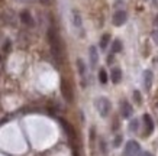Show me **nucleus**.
<instances>
[{
  "label": "nucleus",
  "mask_w": 158,
  "mask_h": 156,
  "mask_svg": "<svg viewBox=\"0 0 158 156\" xmlns=\"http://www.w3.org/2000/svg\"><path fill=\"white\" fill-rule=\"evenodd\" d=\"M48 39H49V43H51V51H52L54 58L57 61H60L61 59V43H60V38H58V35L55 33L54 29L48 30Z\"/></svg>",
  "instance_id": "1"
},
{
  "label": "nucleus",
  "mask_w": 158,
  "mask_h": 156,
  "mask_svg": "<svg viewBox=\"0 0 158 156\" xmlns=\"http://www.w3.org/2000/svg\"><path fill=\"white\" fill-rule=\"evenodd\" d=\"M96 109H97V111L100 113L102 117H106V116L110 113L112 106H110V101L106 98V97H99V98L96 100Z\"/></svg>",
  "instance_id": "2"
},
{
  "label": "nucleus",
  "mask_w": 158,
  "mask_h": 156,
  "mask_svg": "<svg viewBox=\"0 0 158 156\" xmlns=\"http://www.w3.org/2000/svg\"><path fill=\"white\" fill-rule=\"evenodd\" d=\"M141 146H139L138 142L135 140H129L126 143V147H125V156H141Z\"/></svg>",
  "instance_id": "3"
},
{
  "label": "nucleus",
  "mask_w": 158,
  "mask_h": 156,
  "mask_svg": "<svg viewBox=\"0 0 158 156\" xmlns=\"http://www.w3.org/2000/svg\"><path fill=\"white\" fill-rule=\"evenodd\" d=\"M61 93H62V97L65 98V101L71 103L74 100V94H73V88H71V84L68 82L67 80H61Z\"/></svg>",
  "instance_id": "4"
},
{
  "label": "nucleus",
  "mask_w": 158,
  "mask_h": 156,
  "mask_svg": "<svg viewBox=\"0 0 158 156\" xmlns=\"http://www.w3.org/2000/svg\"><path fill=\"white\" fill-rule=\"evenodd\" d=\"M126 20H128V13L125 10H118L112 18V22L115 26H122V25L126 23Z\"/></svg>",
  "instance_id": "5"
},
{
  "label": "nucleus",
  "mask_w": 158,
  "mask_h": 156,
  "mask_svg": "<svg viewBox=\"0 0 158 156\" xmlns=\"http://www.w3.org/2000/svg\"><path fill=\"white\" fill-rule=\"evenodd\" d=\"M132 106H131L128 101H122L120 103V114H122V117L123 118H129L132 116Z\"/></svg>",
  "instance_id": "6"
},
{
  "label": "nucleus",
  "mask_w": 158,
  "mask_h": 156,
  "mask_svg": "<svg viewBox=\"0 0 158 156\" xmlns=\"http://www.w3.org/2000/svg\"><path fill=\"white\" fill-rule=\"evenodd\" d=\"M144 123H145V133H144V136L147 137V136H149L151 133L154 132V122H152V118H151V116L149 114H144Z\"/></svg>",
  "instance_id": "7"
},
{
  "label": "nucleus",
  "mask_w": 158,
  "mask_h": 156,
  "mask_svg": "<svg viewBox=\"0 0 158 156\" xmlns=\"http://www.w3.org/2000/svg\"><path fill=\"white\" fill-rule=\"evenodd\" d=\"M20 20H22V23L26 25V26H34L35 22H34V18H32V14L29 13L28 10H23L22 13H20Z\"/></svg>",
  "instance_id": "8"
},
{
  "label": "nucleus",
  "mask_w": 158,
  "mask_h": 156,
  "mask_svg": "<svg viewBox=\"0 0 158 156\" xmlns=\"http://www.w3.org/2000/svg\"><path fill=\"white\" fill-rule=\"evenodd\" d=\"M152 81H154V74L152 71H144V85H145V90L149 91L151 90V87H152Z\"/></svg>",
  "instance_id": "9"
},
{
  "label": "nucleus",
  "mask_w": 158,
  "mask_h": 156,
  "mask_svg": "<svg viewBox=\"0 0 158 156\" xmlns=\"http://www.w3.org/2000/svg\"><path fill=\"white\" fill-rule=\"evenodd\" d=\"M110 78H112V82L119 84L120 81H122V71H120L119 68H113L110 71Z\"/></svg>",
  "instance_id": "10"
},
{
  "label": "nucleus",
  "mask_w": 158,
  "mask_h": 156,
  "mask_svg": "<svg viewBox=\"0 0 158 156\" xmlns=\"http://www.w3.org/2000/svg\"><path fill=\"white\" fill-rule=\"evenodd\" d=\"M89 54H90V64L93 66L97 64V61H99V55H97V49L94 46H90L89 48Z\"/></svg>",
  "instance_id": "11"
},
{
  "label": "nucleus",
  "mask_w": 158,
  "mask_h": 156,
  "mask_svg": "<svg viewBox=\"0 0 158 156\" xmlns=\"http://www.w3.org/2000/svg\"><path fill=\"white\" fill-rule=\"evenodd\" d=\"M73 23H74V26H77V28H80L81 26V16H80V13L78 12H73Z\"/></svg>",
  "instance_id": "12"
},
{
  "label": "nucleus",
  "mask_w": 158,
  "mask_h": 156,
  "mask_svg": "<svg viewBox=\"0 0 158 156\" xmlns=\"http://www.w3.org/2000/svg\"><path fill=\"white\" fill-rule=\"evenodd\" d=\"M120 51H122V42H120L119 39H116L112 43V54H118Z\"/></svg>",
  "instance_id": "13"
},
{
  "label": "nucleus",
  "mask_w": 158,
  "mask_h": 156,
  "mask_svg": "<svg viewBox=\"0 0 158 156\" xmlns=\"http://www.w3.org/2000/svg\"><path fill=\"white\" fill-rule=\"evenodd\" d=\"M109 42H110V35H107V33H106V35H103V36H102L100 48H102V49H105V48L109 45Z\"/></svg>",
  "instance_id": "14"
},
{
  "label": "nucleus",
  "mask_w": 158,
  "mask_h": 156,
  "mask_svg": "<svg viewBox=\"0 0 158 156\" xmlns=\"http://www.w3.org/2000/svg\"><path fill=\"white\" fill-rule=\"evenodd\" d=\"M107 78H109V77H107L106 70H103V68H102L100 71H99V80H100V82H102V84H106V82H107Z\"/></svg>",
  "instance_id": "15"
},
{
  "label": "nucleus",
  "mask_w": 158,
  "mask_h": 156,
  "mask_svg": "<svg viewBox=\"0 0 158 156\" xmlns=\"http://www.w3.org/2000/svg\"><path fill=\"white\" fill-rule=\"evenodd\" d=\"M61 124H62V127L65 129V132L68 133V136L74 137V130H73V127H70V124H68L67 122H64V120H61Z\"/></svg>",
  "instance_id": "16"
},
{
  "label": "nucleus",
  "mask_w": 158,
  "mask_h": 156,
  "mask_svg": "<svg viewBox=\"0 0 158 156\" xmlns=\"http://www.w3.org/2000/svg\"><path fill=\"white\" fill-rule=\"evenodd\" d=\"M77 65H78V72H80V75H84V74H86V65H84L83 59H77Z\"/></svg>",
  "instance_id": "17"
},
{
  "label": "nucleus",
  "mask_w": 158,
  "mask_h": 156,
  "mask_svg": "<svg viewBox=\"0 0 158 156\" xmlns=\"http://www.w3.org/2000/svg\"><path fill=\"white\" fill-rule=\"evenodd\" d=\"M138 127H139V122L136 118H134V122H131L129 124V130L131 132H138Z\"/></svg>",
  "instance_id": "18"
},
{
  "label": "nucleus",
  "mask_w": 158,
  "mask_h": 156,
  "mask_svg": "<svg viewBox=\"0 0 158 156\" xmlns=\"http://www.w3.org/2000/svg\"><path fill=\"white\" fill-rule=\"evenodd\" d=\"M132 97L135 98V103H136V104H141V103H142V98H141V94H139V91H134Z\"/></svg>",
  "instance_id": "19"
},
{
  "label": "nucleus",
  "mask_w": 158,
  "mask_h": 156,
  "mask_svg": "<svg viewBox=\"0 0 158 156\" xmlns=\"http://www.w3.org/2000/svg\"><path fill=\"white\" fill-rule=\"evenodd\" d=\"M120 143H122V136H116V137H115V142H113L115 147H119Z\"/></svg>",
  "instance_id": "20"
},
{
  "label": "nucleus",
  "mask_w": 158,
  "mask_h": 156,
  "mask_svg": "<svg viewBox=\"0 0 158 156\" xmlns=\"http://www.w3.org/2000/svg\"><path fill=\"white\" fill-rule=\"evenodd\" d=\"M3 51H5V52H9L10 51V41H9V39H7V41L5 42V45H3Z\"/></svg>",
  "instance_id": "21"
},
{
  "label": "nucleus",
  "mask_w": 158,
  "mask_h": 156,
  "mask_svg": "<svg viewBox=\"0 0 158 156\" xmlns=\"http://www.w3.org/2000/svg\"><path fill=\"white\" fill-rule=\"evenodd\" d=\"M152 39H154V41H155V42L158 43V30H155V32L152 33Z\"/></svg>",
  "instance_id": "22"
},
{
  "label": "nucleus",
  "mask_w": 158,
  "mask_h": 156,
  "mask_svg": "<svg viewBox=\"0 0 158 156\" xmlns=\"http://www.w3.org/2000/svg\"><path fill=\"white\" fill-rule=\"evenodd\" d=\"M141 156H154L152 153H149V152H142V153H141Z\"/></svg>",
  "instance_id": "23"
},
{
  "label": "nucleus",
  "mask_w": 158,
  "mask_h": 156,
  "mask_svg": "<svg viewBox=\"0 0 158 156\" xmlns=\"http://www.w3.org/2000/svg\"><path fill=\"white\" fill-rule=\"evenodd\" d=\"M154 25H155V26L158 28V14L155 16V19H154Z\"/></svg>",
  "instance_id": "24"
},
{
  "label": "nucleus",
  "mask_w": 158,
  "mask_h": 156,
  "mask_svg": "<svg viewBox=\"0 0 158 156\" xmlns=\"http://www.w3.org/2000/svg\"><path fill=\"white\" fill-rule=\"evenodd\" d=\"M41 3H44V5H48L49 0H41Z\"/></svg>",
  "instance_id": "25"
},
{
  "label": "nucleus",
  "mask_w": 158,
  "mask_h": 156,
  "mask_svg": "<svg viewBox=\"0 0 158 156\" xmlns=\"http://www.w3.org/2000/svg\"><path fill=\"white\" fill-rule=\"evenodd\" d=\"M18 2H22V3H29V2H32V0H18Z\"/></svg>",
  "instance_id": "26"
},
{
  "label": "nucleus",
  "mask_w": 158,
  "mask_h": 156,
  "mask_svg": "<svg viewBox=\"0 0 158 156\" xmlns=\"http://www.w3.org/2000/svg\"><path fill=\"white\" fill-rule=\"evenodd\" d=\"M0 2H2V0H0Z\"/></svg>",
  "instance_id": "27"
}]
</instances>
